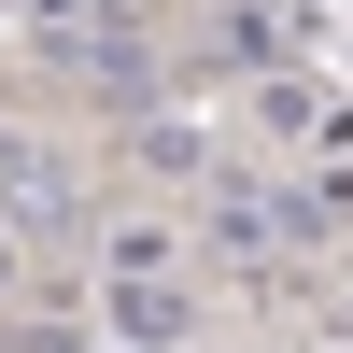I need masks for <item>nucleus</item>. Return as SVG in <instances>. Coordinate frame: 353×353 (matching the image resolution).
I'll use <instances>...</instances> for the list:
<instances>
[{"label":"nucleus","instance_id":"1","mask_svg":"<svg viewBox=\"0 0 353 353\" xmlns=\"http://www.w3.org/2000/svg\"><path fill=\"white\" fill-rule=\"evenodd\" d=\"M57 14H71V0H57ZM85 14H99V0H85Z\"/></svg>","mask_w":353,"mask_h":353}]
</instances>
